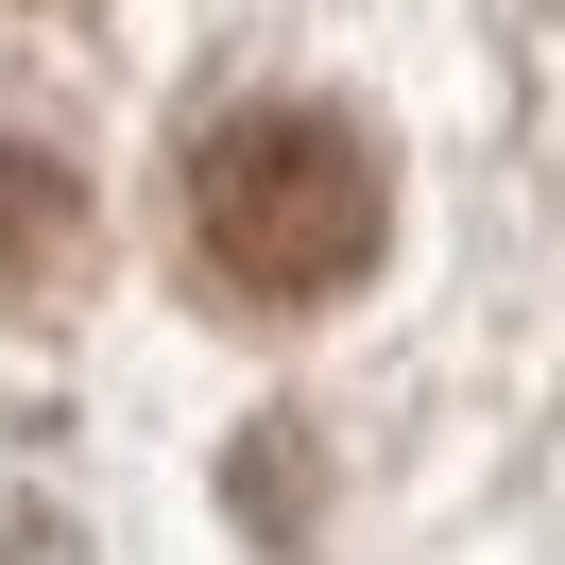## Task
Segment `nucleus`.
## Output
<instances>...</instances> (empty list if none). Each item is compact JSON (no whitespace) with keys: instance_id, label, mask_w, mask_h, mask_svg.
I'll return each instance as SVG.
<instances>
[{"instance_id":"obj_1","label":"nucleus","mask_w":565,"mask_h":565,"mask_svg":"<svg viewBox=\"0 0 565 565\" xmlns=\"http://www.w3.org/2000/svg\"><path fill=\"white\" fill-rule=\"evenodd\" d=\"M377 138L343 104H241L189 138V257L241 309H326L377 275Z\"/></svg>"},{"instance_id":"obj_2","label":"nucleus","mask_w":565,"mask_h":565,"mask_svg":"<svg viewBox=\"0 0 565 565\" xmlns=\"http://www.w3.org/2000/svg\"><path fill=\"white\" fill-rule=\"evenodd\" d=\"M70 257H86V189H70V154L0 138V309H35Z\"/></svg>"}]
</instances>
